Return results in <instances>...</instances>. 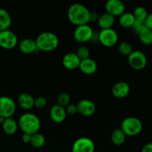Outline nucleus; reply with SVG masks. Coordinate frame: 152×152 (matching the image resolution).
<instances>
[{"mask_svg": "<svg viewBox=\"0 0 152 152\" xmlns=\"http://www.w3.org/2000/svg\"><path fill=\"white\" fill-rule=\"evenodd\" d=\"M1 126H2V129L4 133L8 135H13L16 134L19 129L18 122H16L12 117L4 119Z\"/></svg>", "mask_w": 152, "mask_h": 152, "instance_id": "aec40b11", "label": "nucleus"}, {"mask_svg": "<svg viewBox=\"0 0 152 152\" xmlns=\"http://www.w3.org/2000/svg\"><path fill=\"white\" fill-rule=\"evenodd\" d=\"M19 49L22 53L25 54H31L38 50L36 40L31 38L24 39L19 42Z\"/></svg>", "mask_w": 152, "mask_h": 152, "instance_id": "dca6fc26", "label": "nucleus"}, {"mask_svg": "<svg viewBox=\"0 0 152 152\" xmlns=\"http://www.w3.org/2000/svg\"><path fill=\"white\" fill-rule=\"evenodd\" d=\"M130 93V86L124 81L116 83L112 88V94L114 97L117 99H123L126 97Z\"/></svg>", "mask_w": 152, "mask_h": 152, "instance_id": "ddd939ff", "label": "nucleus"}, {"mask_svg": "<svg viewBox=\"0 0 152 152\" xmlns=\"http://www.w3.org/2000/svg\"><path fill=\"white\" fill-rule=\"evenodd\" d=\"M94 33V31L90 25H83L76 27L73 35L77 42L86 43L91 40Z\"/></svg>", "mask_w": 152, "mask_h": 152, "instance_id": "0eeeda50", "label": "nucleus"}, {"mask_svg": "<svg viewBox=\"0 0 152 152\" xmlns=\"http://www.w3.org/2000/svg\"><path fill=\"white\" fill-rule=\"evenodd\" d=\"M139 39L142 44L145 45H150L152 44V31L148 28H144L138 34Z\"/></svg>", "mask_w": 152, "mask_h": 152, "instance_id": "393cba45", "label": "nucleus"}, {"mask_svg": "<svg viewBox=\"0 0 152 152\" xmlns=\"http://www.w3.org/2000/svg\"><path fill=\"white\" fill-rule=\"evenodd\" d=\"M114 23H115V17L107 13L100 15L98 18L97 24L101 30L112 28Z\"/></svg>", "mask_w": 152, "mask_h": 152, "instance_id": "6ab92c4d", "label": "nucleus"}, {"mask_svg": "<svg viewBox=\"0 0 152 152\" xmlns=\"http://www.w3.org/2000/svg\"><path fill=\"white\" fill-rule=\"evenodd\" d=\"M31 135L28 134H23V135L22 136V140L25 143H30L31 142Z\"/></svg>", "mask_w": 152, "mask_h": 152, "instance_id": "f704fd0d", "label": "nucleus"}, {"mask_svg": "<svg viewBox=\"0 0 152 152\" xmlns=\"http://www.w3.org/2000/svg\"><path fill=\"white\" fill-rule=\"evenodd\" d=\"M99 15L96 12H91L90 13V22L91 21H97Z\"/></svg>", "mask_w": 152, "mask_h": 152, "instance_id": "c9c22d12", "label": "nucleus"}, {"mask_svg": "<svg viewBox=\"0 0 152 152\" xmlns=\"http://www.w3.org/2000/svg\"><path fill=\"white\" fill-rule=\"evenodd\" d=\"M18 125L23 134L33 135L39 131L41 128V121L35 114L25 113L20 116L18 120Z\"/></svg>", "mask_w": 152, "mask_h": 152, "instance_id": "f03ea898", "label": "nucleus"}, {"mask_svg": "<svg viewBox=\"0 0 152 152\" xmlns=\"http://www.w3.org/2000/svg\"><path fill=\"white\" fill-rule=\"evenodd\" d=\"M145 24L144 21H140V20H136L135 19L133 25H132V28L134 30V32H136L137 34H139L144 28H145Z\"/></svg>", "mask_w": 152, "mask_h": 152, "instance_id": "7c9ffc66", "label": "nucleus"}, {"mask_svg": "<svg viewBox=\"0 0 152 152\" xmlns=\"http://www.w3.org/2000/svg\"><path fill=\"white\" fill-rule=\"evenodd\" d=\"M30 144L36 148H42L45 144V136L42 134L37 132V133L31 135Z\"/></svg>", "mask_w": 152, "mask_h": 152, "instance_id": "b1692460", "label": "nucleus"}, {"mask_svg": "<svg viewBox=\"0 0 152 152\" xmlns=\"http://www.w3.org/2000/svg\"><path fill=\"white\" fill-rule=\"evenodd\" d=\"M111 141L116 145H121L125 142L126 139V135L122 131L121 129H117L113 131L111 136Z\"/></svg>", "mask_w": 152, "mask_h": 152, "instance_id": "5701e85b", "label": "nucleus"}, {"mask_svg": "<svg viewBox=\"0 0 152 152\" xmlns=\"http://www.w3.org/2000/svg\"><path fill=\"white\" fill-rule=\"evenodd\" d=\"M129 65L134 70H142L146 66L147 58L143 52L140 50H133L128 56Z\"/></svg>", "mask_w": 152, "mask_h": 152, "instance_id": "1a4fd4ad", "label": "nucleus"}, {"mask_svg": "<svg viewBox=\"0 0 152 152\" xmlns=\"http://www.w3.org/2000/svg\"><path fill=\"white\" fill-rule=\"evenodd\" d=\"M95 144L91 139L82 137L76 140L72 146V152H94Z\"/></svg>", "mask_w": 152, "mask_h": 152, "instance_id": "9d476101", "label": "nucleus"}, {"mask_svg": "<svg viewBox=\"0 0 152 152\" xmlns=\"http://www.w3.org/2000/svg\"><path fill=\"white\" fill-rule=\"evenodd\" d=\"M16 111V102L12 98L7 96H0V117L4 119L10 118Z\"/></svg>", "mask_w": 152, "mask_h": 152, "instance_id": "39448f33", "label": "nucleus"}, {"mask_svg": "<svg viewBox=\"0 0 152 152\" xmlns=\"http://www.w3.org/2000/svg\"><path fill=\"white\" fill-rule=\"evenodd\" d=\"M133 15L136 20L144 21L145 22L147 16H148V10L145 7H142V6H139V7H136L134 9Z\"/></svg>", "mask_w": 152, "mask_h": 152, "instance_id": "a878e982", "label": "nucleus"}, {"mask_svg": "<svg viewBox=\"0 0 152 152\" xmlns=\"http://www.w3.org/2000/svg\"><path fill=\"white\" fill-rule=\"evenodd\" d=\"M50 117L53 122L56 123H61L65 121L67 117V113L65 108L60 105H54L50 109Z\"/></svg>", "mask_w": 152, "mask_h": 152, "instance_id": "4468645a", "label": "nucleus"}, {"mask_svg": "<svg viewBox=\"0 0 152 152\" xmlns=\"http://www.w3.org/2000/svg\"><path fill=\"white\" fill-rule=\"evenodd\" d=\"M77 113L84 117H91L96 111V105L90 99H81L77 105Z\"/></svg>", "mask_w": 152, "mask_h": 152, "instance_id": "f8f14e48", "label": "nucleus"}, {"mask_svg": "<svg viewBox=\"0 0 152 152\" xmlns=\"http://www.w3.org/2000/svg\"><path fill=\"white\" fill-rule=\"evenodd\" d=\"M105 8L107 13L115 17L120 16L125 13L126 6L120 0H108L105 3Z\"/></svg>", "mask_w": 152, "mask_h": 152, "instance_id": "9b49d317", "label": "nucleus"}, {"mask_svg": "<svg viewBox=\"0 0 152 152\" xmlns=\"http://www.w3.org/2000/svg\"><path fill=\"white\" fill-rule=\"evenodd\" d=\"M120 129L126 136L134 137L142 132V123L137 117H129L123 120Z\"/></svg>", "mask_w": 152, "mask_h": 152, "instance_id": "20e7f679", "label": "nucleus"}, {"mask_svg": "<svg viewBox=\"0 0 152 152\" xmlns=\"http://www.w3.org/2000/svg\"><path fill=\"white\" fill-rule=\"evenodd\" d=\"M65 108L67 114H69V115H74L77 113V105H74V104H69Z\"/></svg>", "mask_w": 152, "mask_h": 152, "instance_id": "2f4dec72", "label": "nucleus"}, {"mask_svg": "<svg viewBox=\"0 0 152 152\" xmlns=\"http://www.w3.org/2000/svg\"><path fill=\"white\" fill-rule=\"evenodd\" d=\"M11 25V16L5 9L0 8V32L8 30Z\"/></svg>", "mask_w": 152, "mask_h": 152, "instance_id": "412c9836", "label": "nucleus"}, {"mask_svg": "<svg viewBox=\"0 0 152 152\" xmlns=\"http://www.w3.org/2000/svg\"><path fill=\"white\" fill-rule=\"evenodd\" d=\"M145 24L146 28H149L150 30L152 31V13L148 14V16H147L146 19L145 21Z\"/></svg>", "mask_w": 152, "mask_h": 152, "instance_id": "473e14b6", "label": "nucleus"}, {"mask_svg": "<svg viewBox=\"0 0 152 152\" xmlns=\"http://www.w3.org/2000/svg\"><path fill=\"white\" fill-rule=\"evenodd\" d=\"M79 68L83 74L86 75H92L97 71V64L94 59L88 58L81 60Z\"/></svg>", "mask_w": 152, "mask_h": 152, "instance_id": "f3484780", "label": "nucleus"}, {"mask_svg": "<svg viewBox=\"0 0 152 152\" xmlns=\"http://www.w3.org/2000/svg\"><path fill=\"white\" fill-rule=\"evenodd\" d=\"M118 50L123 56H129L133 52L132 45L128 42H122L118 45Z\"/></svg>", "mask_w": 152, "mask_h": 152, "instance_id": "bb28decb", "label": "nucleus"}, {"mask_svg": "<svg viewBox=\"0 0 152 152\" xmlns=\"http://www.w3.org/2000/svg\"><path fill=\"white\" fill-rule=\"evenodd\" d=\"M37 49L45 52H50L56 50L59 44L57 36L50 31H45L39 34L36 39Z\"/></svg>", "mask_w": 152, "mask_h": 152, "instance_id": "7ed1b4c3", "label": "nucleus"}, {"mask_svg": "<svg viewBox=\"0 0 152 152\" xmlns=\"http://www.w3.org/2000/svg\"><path fill=\"white\" fill-rule=\"evenodd\" d=\"M134 21L135 18L133 13H126L125 12L119 18V24H120V26L125 28H132Z\"/></svg>", "mask_w": 152, "mask_h": 152, "instance_id": "4be33fe9", "label": "nucleus"}, {"mask_svg": "<svg viewBox=\"0 0 152 152\" xmlns=\"http://www.w3.org/2000/svg\"><path fill=\"white\" fill-rule=\"evenodd\" d=\"M18 37L10 30H5L0 32V47L6 50H10L18 45Z\"/></svg>", "mask_w": 152, "mask_h": 152, "instance_id": "6e6552de", "label": "nucleus"}, {"mask_svg": "<svg viewBox=\"0 0 152 152\" xmlns=\"http://www.w3.org/2000/svg\"><path fill=\"white\" fill-rule=\"evenodd\" d=\"M141 152H152V142H148L145 144L142 148Z\"/></svg>", "mask_w": 152, "mask_h": 152, "instance_id": "72a5a7b5", "label": "nucleus"}, {"mask_svg": "<svg viewBox=\"0 0 152 152\" xmlns=\"http://www.w3.org/2000/svg\"><path fill=\"white\" fill-rule=\"evenodd\" d=\"M18 105L24 110H31L34 107V98L28 93H22L18 97Z\"/></svg>", "mask_w": 152, "mask_h": 152, "instance_id": "a211bd4d", "label": "nucleus"}, {"mask_svg": "<svg viewBox=\"0 0 152 152\" xmlns=\"http://www.w3.org/2000/svg\"><path fill=\"white\" fill-rule=\"evenodd\" d=\"M81 60L76 53H68L62 58V65L68 70H75L79 68Z\"/></svg>", "mask_w": 152, "mask_h": 152, "instance_id": "2eb2a0df", "label": "nucleus"}, {"mask_svg": "<svg viewBox=\"0 0 152 152\" xmlns=\"http://www.w3.org/2000/svg\"><path fill=\"white\" fill-rule=\"evenodd\" d=\"M76 54L80 58V60H84V59H87L90 58L89 57L90 56V50L86 46L82 45L77 49Z\"/></svg>", "mask_w": 152, "mask_h": 152, "instance_id": "c85d7f7f", "label": "nucleus"}, {"mask_svg": "<svg viewBox=\"0 0 152 152\" xmlns=\"http://www.w3.org/2000/svg\"><path fill=\"white\" fill-rule=\"evenodd\" d=\"M90 13L86 6L80 3H74L68 9L67 16L71 24L75 26L88 25L90 22Z\"/></svg>", "mask_w": 152, "mask_h": 152, "instance_id": "f257e3e1", "label": "nucleus"}, {"mask_svg": "<svg viewBox=\"0 0 152 152\" xmlns=\"http://www.w3.org/2000/svg\"><path fill=\"white\" fill-rule=\"evenodd\" d=\"M70 101H71V97H70V95L67 93H61L56 99L57 105H60L63 108L69 105Z\"/></svg>", "mask_w": 152, "mask_h": 152, "instance_id": "cd10ccee", "label": "nucleus"}, {"mask_svg": "<svg viewBox=\"0 0 152 152\" xmlns=\"http://www.w3.org/2000/svg\"><path fill=\"white\" fill-rule=\"evenodd\" d=\"M47 105V99L44 96H38L34 99V107L38 109H42Z\"/></svg>", "mask_w": 152, "mask_h": 152, "instance_id": "c756f323", "label": "nucleus"}, {"mask_svg": "<svg viewBox=\"0 0 152 152\" xmlns=\"http://www.w3.org/2000/svg\"><path fill=\"white\" fill-rule=\"evenodd\" d=\"M99 34V42L105 47L111 48L116 45L118 42V34L113 28L101 30Z\"/></svg>", "mask_w": 152, "mask_h": 152, "instance_id": "423d86ee", "label": "nucleus"}]
</instances>
